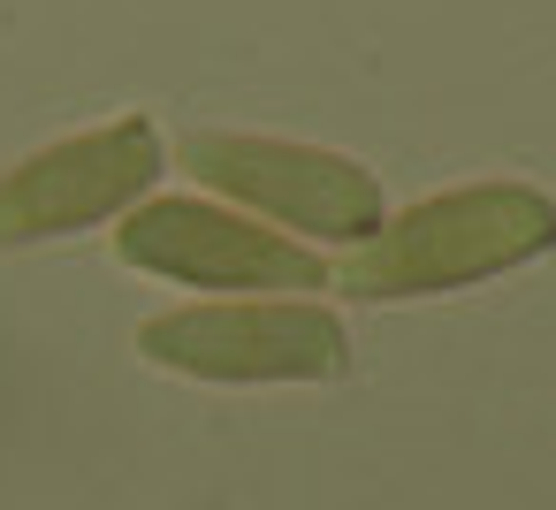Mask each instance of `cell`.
I'll list each match as a JSON object with an SVG mask.
<instances>
[{"instance_id":"6da1fadb","label":"cell","mask_w":556,"mask_h":510,"mask_svg":"<svg viewBox=\"0 0 556 510\" xmlns=\"http://www.w3.org/2000/svg\"><path fill=\"white\" fill-rule=\"evenodd\" d=\"M548 252H556V199L541 183L495 176V183H457V191H434V199L389 214L336 267L328 290H343L358 305H419V297H450V290L518 275Z\"/></svg>"},{"instance_id":"7a4b0ae2","label":"cell","mask_w":556,"mask_h":510,"mask_svg":"<svg viewBox=\"0 0 556 510\" xmlns=\"http://www.w3.org/2000/svg\"><path fill=\"white\" fill-rule=\"evenodd\" d=\"M176 161L199 176V191L229 199L252 221H282V237L298 244H366L389 221L381 176L358 168L351 153L328 145H298V138H252V130H191L176 145Z\"/></svg>"},{"instance_id":"3957f363","label":"cell","mask_w":556,"mask_h":510,"mask_svg":"<svg viewBox=\"0 0 556 510\" xmlns=\"http://www.w3.org/2000/svg\"><path fill=\"white\" fill-rule=\"evenodd\" d=\"M138 358L214 388H267V381H343L351 328L313 297H214L176 305L138 328Z\"/></svg>"},{"instance_id":"277c9868","label":"cell","mask_w":556,"mask_h":510,"mask_svg":"<svg viewBox=\"0 0 556 510\" xmlns=\"http://www.w3.org/2000/svg\"><path fill=\"white\" fill-rule=\"evenodd\" d=\"M115 252L138 275L184 282V290H222V297H290V290H328L336 267L282 237L260 229L252 214L222 199H138L115 221Z\"/></svg>"},{"instance_id":"5b68a950","label":"cell","mask_w":556,"mask_h":510,"mask_svg":"<svg viewBox=\"0 0 556 510\" xmlns=\"http://www.w3.org/2000/svg\"><path fill=\"white\" fill-rule=\"evenodd\" d=\"M168 168V138L153 115H115L100 130L54 138L0 176V252L54 244L100 221H123Z\"/></svg>"}]
</instances>
